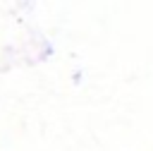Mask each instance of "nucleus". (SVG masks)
Listing matches in <instances>:
<instances>
[]
</instances>
